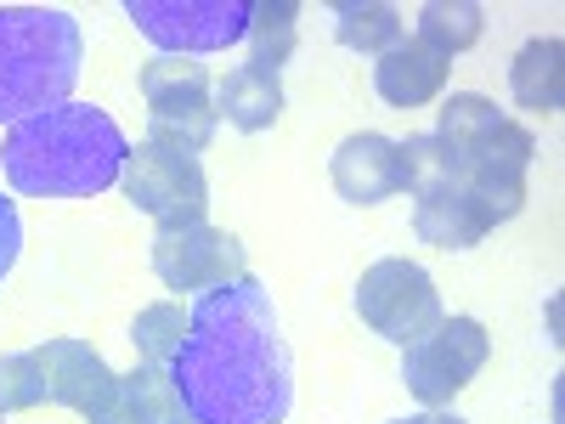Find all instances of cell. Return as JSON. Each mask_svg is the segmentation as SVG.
I'll return each mask as SVG.
<instances>
[{"instance_id":"obj_1","label":"cell","mask_w":565,"mask_h":424,"mask_svg":"<svg viewBox=\"0 0 565 424\" xmlns=\"http://www.w3.org/2000/svg\"><path fill=\"white\" fill-rule=\"evenodd\" d=\"M164 380L193 424H282L295 407V362L277 335L271 295L244 272L186 306V340Z\"/></svg>"},{"instance_id":"obj_2","label":"cell","mask_w":565,"mask_h":424,"mask_svg":"<svg viewBox=\"0 0 565 424\" xmlns=\"http://www.w3.org/2000/svg\"><path fill=\"white\" fill-rule=\"evenodd\" d=\"M130 141L90 103H63L34 119H18L0 141L7 181L29 199H90L125 176Z\"/></svg>"},{"instance_id":"obj_3","label":"cell","mask_w":565,"mask_h":424,"mask_svg":"<svg viewBox=\"0 0 565 424\" xmlns=\"http://www.w3.org/2000/svg\"><path fill=\"white\" fill-rule=\"evenodd\" d=\"M441 148L452 176L476 193L498 221L521 215L526 204V170L537 141L526 125H514L498 103H487L481 91H452V97L436 108V130H430Z\"/></svg>"},{"instance_id":"obj_4","label":"cell","mask_w":565,"mask_h":424,"mask_svg":"<svg viewBox=\"0 0 565 424\" xmlns=\"http://www.w3.org/2000/svg\"><path fill=\"white\" fill-rule=\"evenodd\" d=\"M79 80V23L57 7H0V125L63 108Z\"/></svg>"},{"instance_id":"obj_5","label":"cell","mask_w":565,"mask_h":424,"mask_svg":"<svg viewBox=\"0 0 565 424\" xmlns=\"http://www.w3.org/2000/svg\"><path fill=\"white\" fill-rule=\"evenodd\" d=\"M141 97H148V141L181 153H204L215 141V91L210 68L186 57H153L141 68Z\"/></svg>"},{"instance_id":"obj_6","label":"cell","mask_w":565,"mask_h":424,"mask_svg":"<svg viewBox=\"0 0 565 424\" xmlns=\"http://www.w3.org/2000/svg\"><path fill=\"white\" fill-rule=\"evenodd\" d=\"M125 199L153 215L159 232H175V226H199L210 215V181H204V165L181 148H159V141H136L130 159H125Z\"/></svg>"},{"instance_id":"obj_7","label":"cell","mask_w":565,"mask_h":424,"mask_svg":"<svg viewBox=\"0 0 565 424\" xmlns=\"http://www.w3.org/2000/svg\"><path fill=\"white\" fill-rule=\"evenodd\" d=\"M356 311H362V322L373 328L380 340H391V346H413L418 335H430V328L447 317L441 311V289H436V277L424 272V266H413V261H373L367 272H362V283H356Z\"/></svg>"},{"instance_id":"obj_8","label":"cell","mask_w":565,"mask_h":424,"mask_svg":"<svg viewBox=\"0 0 565 424\" xmlns=\"http://www.w3.org/2000/svg\"><path fill=\"white\" fill-rule=\"evenodd\" d=\"M492 357V335L476 317H441L430 335H418L402 351V385L424 407H447Z\"/></svg>"},{"instance_id":"obj_9","label":"cell","mask_w":565,"mask_h":424,"mask_svg":"<svg viewBox=\"0 0 565 424\" xmlns=\"http://www.w3.org/2000/svg\"><path fill=\"white\" fill-rule=\"evenodd\" d=\"M255 0H125V18L164 45V57L181 52H226L249 34Z\"/></svg>"},{"instance_id":"obj_10","label":"cell","mask_w":565,"mask_h":424,"mask_svg":"<svg viewBox=\"0 0 565 424\" xmlns=\"http://www.w3.org/2000/svg\"><path fill=\"white\" fill-rule=\"evenodd\" d=\"M153 272L181 295H204V289H221V283L244 277V244L210 221L175 226V232L153 239Z\"/></svg>"},{"instance_id":"obj_11","label":"cell","mask_w":565,"mask_h":424,"mask_svg":"<svg viewBox=\"0 0 565 424\" xmlns=\"http://www.w3.org/2000/svg\"><path fill=\"white\" fill-rule=\"evenodd\" d=\"M492 226H498V215L452 176V165L413 193V232L436 250H476Z\"/></svg>"},{"instance_id":"obj_12","label":"cell","mask_w":565,"mask_h":424,"mask_svg":"<svg viewBox=\"0 0 565 424\" xmlns=\"http://www.w3.org/2000/svg\"><path fill=\"white\" fill-rule=\"evenodd\" d=\"M34 362H40V380H45V402L74 407L85 424L114 402L119 373L103 362L97 346H85V340H45L34 351Z\"/></svg>"},{"instance_id":"obj_13","label":"cell","mask_w":565,"mask_h":424,"mask_svg":"<svg viewBox=\"0 0 565 424\" xmlns=\"http://www.w3.org/2000/svg\"><path fill=\"white\" fill-rule=\"evenodd\" d=\"M334 193L345 204H385L402 193V159H396V141L380 130H356L340 141L334 153Z\"/></svg>"},{"instance_id":"obj_14","label":"cell","mask_w":565,"mask_h":424,"mask_svg":"<svg viewBox=\"0 0 565 424\" xmlns=\"http://www.w3.org/2000/svg\"><path fill=\"white\" fill-rule=\"evenodd\" d=\"M447 74H452L447 57H436L424 40L402 34L391 52L373 63V91H380L391 108H424V103H436L447 91Z\"/></svg>"},{"instance_id":"obj_15","label":"cell","mask_w":565,"mask_h":424,"mask_svg":"<svg viewBox=\"0 0 565 424\" xmlns=\"http://www.w3.org/2000/svg\"><path fill=\"white\" fill-rule=\"evenodd\" d=\"M282 114V80L260 63H238L221 85H215V119L238 125V130H271Z\"/></svg>"},{"instance_id":"obj_16","label":"cell","mask_w":565,"mask_h":424,"mask_svg":"<svg viewBox=\"0 0 565 424\" xmlns=\"http://www.w3.org/2000/svg\"><path fill=\"white\" fill-rule=\"evenodd\" d=\"M509 91H514V103L532 108V114H559V103H565V45L532 40L526 52L509 63Z\"/></svg>"},{"instance_id":"obj_17","label":"cell","mask_w":565,"mask_h":424,"mask_svg":"<svg viewBox=\"0 0 565 424\" xmlns=\"http://www.w3.org/2000/svg\"><path fill=\"white\" fill-rule=\"evenodd\" d=\"M334 34L345 52H367V57H385L391 45L402 40V12L391 0H340L334 7Z\"/></svg>"},{"instance_id":"obj_18","label":"cell","mask_w":565,"mask_h":424,"mask_svg":"<svg viewBox=\"0 0 565 424\" xmlns=\"http://www.w3.org/2000/svg\"><path fill=\"white\" fill-rule=\"evenodd\" d=\"M481 29H487V12L476 7V0H430V7L418 12V34L413 40H424L436 57H458V52H469V45L481 40Z\"/></svg>"},{"instance_id":"obj_19","label":"cell","mask_w":565,"mask_h":424,"mask_svg":"<svg viewBox=\"0 0 565 424\" xmlns=\"http://www.w3.org/2000/svg\"><path fill=\"white\" fill-rule=\"evenodd\" d=\"M249 45H255V57L249 63H260V68H282L295 57V40H300V7L295 0H255L249 7V34H244Z\"/></svg>"},{"instance_id":"obj_20","label":"cell","mask_w":565,"mask_h":424,"mask_svg":"<svg viewBox=\"0 0 565 424\" xmlns=\"http://www.w3.org/2000/svg\"><path fill=\"white\" fill-rule=\"evenodd\" d=\"M130 340H136L141 362L164 373V368L175 362L181 340H186V311H181L175 300H159V306H148V311H136V322H130Z\"/></svg>"},{"instance_id":"obj_21","label":"cell","mask_w":565,"mask_h":424,"mask_svg":"<svg viewBox=\"0 0 565 424\" xmlns=\"http://www.w3.org/2000/svg\"><path fill=\"white\" fill-rule=\"evenodd\" d=\"M40 402H45V380H40L34 351L0 357V413H29Z\"/></svg>"},{"instance_id":"obj_22","label":"cell","mask_w":565,"mask_h":424,"mask_svg":"<svg viewBox=\"0 0 565 424\" xmlns=\"http://www.w3.org/2000/svg\"><path fill=\"white\" fill-rule=\"evenodd\" d=\"M18 250H23V221H18L12 199H0V283L18 266Z\"/></svg>"},{"instance_id":"obj_23","label":"cell","mask_w":565,"mask_h":424,"mask_svg":"<svg viewBox=\"0 0 565 424\" xmlns=\"http://www.w3.org/2000/svg\"><path fill=\"white\" fill-rule=\"evenodd\" d=\"M396 424H463L458 413H441V407H430V413H413V418H396Z\"/></svg>"},{"instance_id":"obj_24","label":"cell","mask_w":565,"mask_h":424,"mask_svg":"<svg viewBox=\"0 0 565 424\" xmlns=\"http://www.w3.org/2000/svg\"><path fill=\"white\" fill-rule=\"evenodd\" d=\"M164 424H193V418H186V413H181V407H175V413H170V418H164Z\"/></svg>"}]
</instances>
